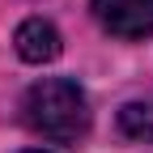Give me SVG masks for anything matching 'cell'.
I'll use <instances>...</instances> for the list:
<instances>
[{
	"instance_id": "6da1fadb",
	"label": "cell",
	"mask_w": 153,
	"mask_h": 153,
	"mask_svg": "<svg viewBox=\"0 0 153 153\" xmlns=\"http://www.w3.org/2000/svg\"><path fill=\"white\" fill-rule=\"evenodd\" d=\"M22 111H26V123H30L34 136L55 140V145L81 140L85 128H89V98L68 76H43V81H34Z\"/></svg>"
},
{
	"instance_id": "7a4b0ae2",
	"label": "cell",
	"mask_w": 153,
	"mask_h": 153,
	"mask_svg": "<svg viewBox=\"0 0 153 153\" xmlns=\"http://www.w3.org/2000/svg\"><path fill=\"white\" fill-rule=\"evenodd\" d=\"M98 26L115 38H145L153 34V0H89Z\"/></svg>"
},
{
	"instance_id": "3957f363",
	"label": "cell",
	"mask_w": 153,
	"mask_h": 153,
	"mask_svg": "<svg viewBox=\"0 0 153 153\" xmlns=\"http://www.w3.org/2000/svg\"><path fill=\"white\" fill-rule=\"evenodd\" d=\"M13 43H17V55H22L26 64H51L55 55H60V30H55L47 17H26L22 26H17L13 34Z\"/></svg>"
},
{
	"instance_id": "277c9868",
	"label": "cell",
	"mask_w": 153,
	"mask_h": 153,
	"mask_svg": "<svg viewBox=\"0 0 153 153\" xmlns=\"http://www.w3.org/2000/svg\"><path fill=\"white\" fill-rule=\"evenodd\" d=\"M123 128H128V132H153V115H149V106H140V102L123 106Z\"/></svg>"
},
{
	"instance_id": "5b68a950",
	"label": "cell",
	"mask_w": 153,
	"mask_h": 153,
	"mask_svg": "<svg viewBox=\"0 0 153 153\" xmlns=\"http://www.w3.org/2000/svg\"><path fill=\"white\" fill-rule=\"evenodd\" d=\"M26 153H43V149H26Z\"/></svg>"
}]
</instances>
